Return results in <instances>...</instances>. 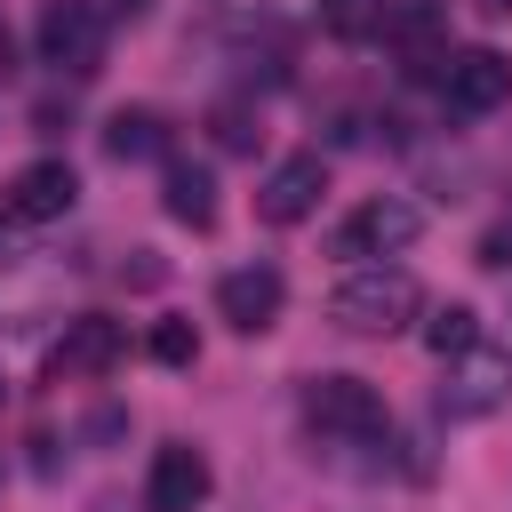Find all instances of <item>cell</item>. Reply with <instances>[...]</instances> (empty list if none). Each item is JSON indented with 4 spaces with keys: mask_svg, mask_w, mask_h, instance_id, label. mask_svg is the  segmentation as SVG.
<instances>
[{
    "mask_svg": "<svg viewBox=\"0 0 512 512\" xmlns=\"http://www.w3.org/2000/svg\"><path fill=\"white\" fill-rule=\"evenodd\" d=\"M424 312V288L400 272V264H352L336 288H328V320L352 328V336H392Z\"/></svg>",
    "mask_w": 512,
    "mask_h": 512,
    "instance_id": "cell-1",
    "label": "cell"
},
{
    "mask_svg": "<svg viewBox=\"0 0 512 512\" xmlns=\"http://www.w3.org/2000/svg\"><path fill=\"white\" fill-rule=\"evenodd\" d=\"M304 424H312L320 440H344V448H376V440H392L384 392L360 384V376H312V384H304Z\"/></svg>",
    "mask_w": 512,
    "mask_h": 512,
    "instance_id": "cell-2",
    "label": "cell"
},
{
    "mask_svg": "<svg viewBox=\"0 0 512 512\" xmlns=\"http://www.w3.org/2000/svg\"><path fill=\"white\" fill-rule=\"evenodd\" d=\"M32 40H40V64H48V72H64V80H96L112 32H104V16H96L88 0H48L40 24H32Z\"/></svg>",
    "mask_w": 512,
    "mask_h": 512,
    "instance_id": "cell-3",
    "label": "cell"
},
{
    "mask_svg": "<svg viewBox=\"0 0 512 512\" xmlns=\"http://www.w3.org/2000/svg\"><path fill=\"white\" fill-rule=\"evenodd\" d=\"M504 400H512V352L472 344V352L448 360V384H440V416H448V424H480V416H496Z\"/></svg>",
    "mask_w": 512,
    "mask_h": 512,
    "instance_id": "cell-4",
    "label": "cell"
},
{
    "mask_svg": "<svg viewBox=\"0 0 512 512\" xmlns=\"http://www.w3.org/2000/svg\"><path fill=\"white\" fill-rule=\"evenodd\" d=\"M416 232H424V208H416V200H400V192H376V200H360V208L336 224V256L376 264V256H400Z\"/></svg>",
    "mask_w": 512,
    "mask_h": 512,
    "instance_id": "cell-5",
    "label": "cell"
},
{
    "mask_svg": "<svg viewBox=\"0 0 512 512\" xmlns=\"http://www.w3.org/2000/svg\"><path fill=\"white\" fill-rule=\"evenodd\" d=\"M440 96H448V112H456V120L496 112V104L512 96V56H496V48H456V56H448V72H440Z\"/></svg>",
    "mask_w": 512,
    "mask_h": 512,
    "instance_id": "cell-6",
    "label": "cell"
},
{
    "mask_svg": "<svg viewBox=\"0 0 512 512\" xmlns=\"http://www.w3.org/2000/svg\"><path fill=\"white\" fill-rule=\"evenodd\" d=\"M120 352H128V328H120V320H104V312H88V320H72V328H64V344L48 352V384L112 376V368H120Z\"/></svg>",
    "mask_w": 512,
    "mask_h": 512,
    "instance_id": "cell-7",
    "label": "cell"
},
{
    "mask_svg": "<svg viewBox=\"0 0 512 512\" xmlns=\"http://www.w3.org/2000/svg\"><path fill=\"white\" fill-rule=\"evenodd\" d=\"M208 488H216L208 456H200V448H184V440H168V448L152 456V472H144V512H200V504H208Z\"/></svg>",
    "mask_w": 512,
    "mask_h": 512,
    "instance_id": "cell-8",
    "label": "cell"
},
{
    "mask_svg": "<svg viewBox=\"0 0 512 512\" xmlns=\"http://www.w3.org/2000/svg\"><path fill=\"white\" fill-rule=\"evenodd\" d=\"M280 304H288V280H280L272 264H240V272L216 280V312H224L240 336H264V328L280 320Z\"/></svg>",
    "mask_w": 512,
    "mask_h": 512,
    "instance_id": "cell-9",
    "label": "cell"
},
{
    "mask_svg": "<svg viewBox=\"0 0 512 512\" xmlns=\"http://www.w3.org/2000/svg\"><path fill=\"white\" fill-rule=\"evenodd\" d=\"M320 192H328V160H320V152H296V160H280V168L264 176L256 216H264V224H304V216L320 208Z\"/></svg>",
    "mask_w": 512,
    "mask_h": 512,
    "instance_id": "cell-10",
    "label": "cell"
},
{
    "mask_svg": "<svg viewBox=\"0 0 512 512\" xmlns=\"http://www.w3.org/2000/svg\"><path fill=\"white\" fill-rule=\"evenodd\" d=\"M72 200H80V176H72L64 160H32V168H16V184H8V216H24V224L72 216Z\"/></svg>",
    "mask_w": 512,
    "mask_h": 512,
    "instance_id": "cell-11",
    "label": "cell"
},
{
    "mask_svg": "<svg viewBox=\"0 0 512 512\" xmlns=\"http://www.w3.org/2000/svg\"><path fill=\"white\" fill-rule=\"evenodd\" d=\"M392 48H400V72H408V80L448 72V32H440V16H432V8H408V16L392 24Z\"/></svg>",
    "mask_w": 512,
    "mask_h": 512,
    "instance_id": "cell-12",
    "label": "cell"
},
{
    "mask_svg": "<svg viewBox=\"0 0 512 512\" xmlns=\"http://www.w3.org/2000/svg\"><path fill=\"white\" fill-rule=\"evenodd\" d=\"M160 200H168V216H176V224H192V232H208V224H216V176H208V168H192V160H168Z\"/></svg>",
    "mask_w": 512,
    "mask_h": 512,
    "instance_id": "cell-13",
    "label": "cell"
},
{
    "mask_svg": "<svg viewBox=\"0 0 512 512\" xmlns=\"http://www.w3.org/2000/svg\"><path fill=\"white\" fill-rule=\"evenodd\" d=\"M104 152H112V160H160V152H168L160 112H112V120H104Z\"/></svg>",
    "mask_w": 512,
    "mask_h": 512,
    "instance_id": "cell-14",
    "label": "cell"
},
{
    "mask_svg": "<svg viewBox=\"0 0 512 512\" xmlns=\"http://www.w3.org/2000/svg\"><path fill=\"white\" fill-rule=\"evenodd\" d=\"M424 344H432L440 360H456V352H472V344H480V312H472V304H440V312L424 320Z\"/></svg>",
    "mask_w": 512,
    "mask_h": 512,
    "instance_id": "cell-15",
    "label": "cell"
},
{
    "mask_svg": "<svg viewBox=\"0 0 512 512\" xmlns=\"http://www.w3.org/2000/svg\"><path fill=\"white\" fill-rule=\"evenodd\" d=\"M320 24H328L336 40H368V32L384 24V0H320Z\"/></svg>",
    "mask_w": 512,
    "mask_h": 512,
    "instance_id": "cell-16",
    "label": "cell"
},
{
    "mask_svg": "<svg viewBox=\"0 0 512 512\" xmlns=\"http://www.w3.org/2000/svg\"><path fill=\"white\" fill-rule=\"evenodd\" d=\"M152 360H168V368L200 360V336H192V320H160V328H152Z\"/></svg>",
    "mask_w": 512,
    "mask_h": 512,
    "instance_id": "cell-17",
    "label": "cell"
},
{
    "mask_svg": "<svg viewBox=\"0 0 512 512\" xmlns=\"http://www.w3.org/2000/svg\"><path fill=\"white\" fill-rule=\"evenodd\" d=\"M472 264H488V272H504V264H512V216H496V224L480 232V248H472Z\"/></svg>",
    "mask_w": 512,
    "mask_h": 512,
    "instance_id": "cell-18",
    "label": "cell"
},
{
    "mask_svg": "<svg viewBox=\"0 0 512 512\" xmlns=\"http://www.w3.org/2000/svg\"><path fill=\"white\" fill-rule=\"evenodd\" d=\"M216 136H224L232 152H248V144H256V128H248V112H240V104H216Z\"/></svg>",
    "mask_w": 512,
    "mask_h": 512,
    "instance_id": "cell-19",
    "label": "cell"
},
{
    "mask_svg": "<svg viewBox=\"0 0 512 512\" xmlns=\"http://www.w3.org/2000/svg\"><path fill=\"white\" fill-rule=\"evenodd\" d=\"M480 8H488V16H512V0H480Z\"/></svg>",
    "mask_w": 512,
    "mask_h": 512,
    "instance_id": "cell-20",
    "label": "cell"
},
{
    "mask_svg": "<svg viewBox=\"0 0 512 512\" xmlns=\"http://www.w3.org/2000/svg\"><path fill=\"white\" fill-rule=\"evenodd\" d=\"M112 8H120V16H136V8H144V0H112Z\"/></svg>",
    "mask_w": 512,
    "mask_h": 512,
    "instance_id": "cell-21",
    "label": "cell"
},
{
    "mask_svg": "<svg viewBox=\"0 0 512 512\" xmlns=\"http://www.w3.org/2000/svg\"><path fill=\"white\" fill-rule=\"evenodd\" d=\"M0 400H8V376H0Z\"/></svg>",
    "mask_w": 512,
    "mask_h": 512,
    "instance_id": "cell-22",
    "label": "cell"
}]
</instances>
